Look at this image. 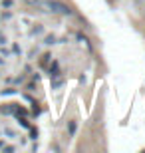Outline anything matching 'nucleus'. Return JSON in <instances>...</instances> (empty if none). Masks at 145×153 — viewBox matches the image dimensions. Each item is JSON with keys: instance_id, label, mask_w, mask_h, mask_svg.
Returning a JSON list of instances; mask_svg holds the SVG:
<instances>
[{"instance_id": "f257e3e1", "label": "nucleus", "mask_w": 145, "mask_h": 153, "mask_svg": "<svg viewBox=\"0 0 145 153\" xmlns=\"http://www.w3.org/2000/svg\"><path fill=\"white\" fill-rule=\"evenodd\" d=\"M46 8L50 12H54V14H72V8L66 6L64 2H60V0H50V2L46 4Z\"/></svg>"}, {"instance_id": "f03ea898", "label": "nucleus", "mask_w": 145, "mask_h": 153, "mask_svg": "<svg viewBox=\"0 0 145 153\" xmlns=\"http://www.w3.org/2000/svg\"><path fill=\"white\" fill-rule=\"evenodd\" d=\"M24 2H26V4H40V2H44V0H24Z\"/></svg>"}, {"instance_id": "7ed1b4c3", "label": "nucleus", "mask_w": 145, "mask_h": 153, "mask_svg": "<svg viewBox=\"0 0 145 153\" xmlns=\"http://www.w3.org/2000/svg\"><path fill=\"white\" fill-rule=\"evenodd\" d=\"M74 131H76V123L72 121V123H70V133H74Z\"/></svg>"}, {"instance_id": "20e7f679", "label": "nucleus", "mask_w": 145, "mask_h": 153, "mask_svg": "<svg viewBox=\"0 0 145 153\" xmlns=\"http://www.w3.org/2000/svg\"><path fill=\"white\" fill-rule=\"evenodd\" d=\"M0 147H4V145H2V143H0Z\"/></svg>"}]
</instances>
